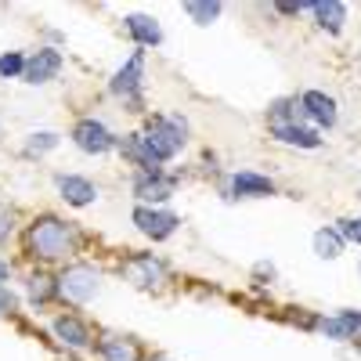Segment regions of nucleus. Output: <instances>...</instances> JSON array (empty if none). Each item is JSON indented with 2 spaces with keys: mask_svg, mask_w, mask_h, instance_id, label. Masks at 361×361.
Segmentation results:
<instances>
[{
  "mask_svg": "<svg viewBox=\"0 0 361 361\" xmlns=\"http://www.w3.org/2000/svg\"><path fill=\"white\" fill-rule=\"evenodd\" d=\"M25 238H29V250H33L37 257H44V260H58V257L73 253V246H76V231L58 217H40L33 228H29Z\"/></svg>",
  "mask_w": 361,
  "mask_h": 361,
  "instance_id": "nucleus-1",
  "label": "nucleus"
},
{
  "mask_svg": "<svg viewBox=\"0 0 361 361\" xmlns=\"http://www.w3.org/2000/svg\"><path fill=\"white\" fill-rule=\"evenodd\" d=\"M145 141L156 152V159L163 163L188 141V123L180 116H156L152 123H148V130H145Z\"/></svg>",
  "mask_w": 361,
  "mask_h": 361,
  "instance_id": "nucleus-2",
  "label": "nucleus"
},
{
  "mask_svg": "<svg viewBox=\"0 0 361 361\" xmlns=\"http://www.w3.org/2000/svg\"><path fill=\"white\" fill-rule=\"evenodd\" d=\"M98 286H102V275L94 267H87V264L66 267L62 279H58V293H66L69 300H76V304H87V300L98 293Z\"/></svg>",
  "mask_w": 361,
  "mask_h": 361,
  "instance_id": "nucleus-3",
  "label": "nucleus"
},
{
  "mask_svg": "<svg viewBox=\"0 0 361 361\" xmlns=\"http://www.w3.org/2000/svg\"><path fill=\"white\" fill-rule=\"evenodd\" d=\"M73 141H76L80 152H87V156H105V152L116 148L112 130L105 123H98V119H80V123L73 127Z\"/></svg>",
  "mask_w": 361,
  "mask_h": 361,
  "instance_id": "nucleus-4",
  "label": "nucleus"
},
{
  "mask_svg": "<svg viewBox=\"0 0 361 361\" xmlns=\"http://www.w3.org/2000/svg\"><path fill=\"white\" fill-rule=\"evenodd\" d=\"M134 224H137V231L141 235H148L152 243H159V238H170L173 231H177V217L173 214H166V209H152V206H137L134 209Z\"/></svg>",
  "mask_w": 361,
  "mask_h": 361,
  "instance_id": "nucleus-5",
  "label": "nucleus"
},
{
  "mask_svg": "<svg viewBox=\"0 0 361 361\" xmlns=\"http://www.w3.org/2000/svg\"><path fill=\"white\" fill-rule=\"evenodd\" d=\"M123 271H127V279H130L134 286H141V289H152V286H159V282L166 279V264H163L159 257H152V253L130 257Z\"/></svg>",
  "mask_w": 361,
  "mask_h": 361,
  "instance_id": "nucleus-6",
  "label": "nucleus"
},
{
  "mask_svg": "<svg viewBox=\"0 0 361 361\" xmlns=\"http://www.w3.org/2000/svg\"><path fill=\"white\" fill-rule=\"evenodd\" d=\"M141 73H145V54L134 51L130 62L112 76V94L127 98V102H137V94H141Z\"/></svg>",
  "mask_w": 361,
  "mask_h": 361,
  "instance_id": "nucleus-7",
  "label": "nucleus"
},
{
  "mask_svg": "<svg viewBox=\"0 0 361 361\" xmlns=\"http://www.w3.org/2000/svg\"><path fill=\"white\" fill-rule=\"evenodd\" d=\"M58 69H62V54H58L54 47H40L33 58L25 62V83H47L58 76Z\"/></svg>",
  "mask_w": 361,
  "mask_h": 361,
  "instance_id": "nucleus-8",
  "label": "nucleus"
},
{
  "mask_svg": "<svg viewBox=\"0 0 361 361\" xmlns=\"http://www.w3.org/2000/svg\"><path fill=\"white\" fill-rule=\"evenodd\" d=\"M322 333L336 343H347V340H361V311H343V314H333L322 322Z\"/></svg>",
  "mask_w": 361,
  "mask_h": 361,
  "instance_id": "nucleus-9",
  "label": "nucleus"
},
{
  "mask_svg": "<svg viewBox=\"0 0 361 361\" xmlns=\"http://www.w3.org/2000/svg\"><path fill=\"white\" fill-rule=\"evenodd\" d=\"M58 192H62V199L69 206H90L98 199V188L90 185L87 177H76V173H62V177H58Z\"/></svg>",
  "mask_w": 361,
  "mask_h": 361,
  "instance_id": "nucleus-10",
  "label": "nucleus"
},
{
  "mask_svg": "<svg viewBox=\"0 0 361 361\" xmlns=\"http://www.w3.org/2000/svg\"><path fill=\"white\" fill-rule=\"evenodd\" d=\"M300 109H304V116H311L318 127H333L336 123V102L322 94V90H307L304 98H300Z\"/></svg>",
  "mask_w": 361,
  "mask_h": 361,
  "instance_id": "nucleus-11",
  "label": "nucleus"
},
{
  "mask_svg": "<svg viewBox=\"0 0 361 361\" xmlns=\"http://www.w3.org/2000/svg\"><path fill=\"white\" fill-rule=\"evenodd\" d=\"M134 195L145 199V202H166L173 195V180L163 177V173H141L134 180Z\"/></svg>",
  "mask_w": 361,
  "mask_h": 361,
  "instance_id": "nucleus-12",
  "label": "nucleus"
},
{
  "mask_svg": "<svg viewBox=\"0 0 361 361\" xmlns=\"http://www.w3.org/2000/svg\"><path fill=\"white\" fill-rule=\"evenodd\" d=\"M271 134H275L282 145H296V148H318L322 145L318 130H311L304 123H275V127H271Z\"/></svg>",
  "mask_w": 361,
  "mask_h": 361,
  "instance_id": "nucleus-13",
  "label": "nucleus"
},
{
  "mask_svg": "<svg viewBox=\"0 0 361 361\" xmlns=\"http://www.w3.org/2000/svg\"><path fill=\"white\" fill-rule=\"evenodd\" d=\"M54 336L62 340V343H69V347H90V329L80 322V318H73V314H62V318H54Z\"/></svg>",
  "mask_w": 361,
  "mask_h": 361,
  "instance_id": "nucleus-14",
  "label": "nucleus"
},
{
  "mask_svg": "<svg viewBox=\"0 0 361 361\" xmlns=\"http://www.w3.org/2000/svg\"><path fill=\"white\" fill-rule=\"evenodd\" d=\"M123 156L134 159V163L141 166V173H159V159H156L152 148H148L145 134H130V137L123 141Z\"/></svg>",
  "mask_w": 361,
  "mask_h": 361,
  "instance_id": "nucleus-15",
  "label": "nucleus"
},
{
  "mask_svg": "<svg viewBox=\"0 0 361 361\" xmlns=\"http://www.w3.org/2000/svg\"><path fill=\"white\" fill-rule=\"evenodd\" d=\"M231 188H235V195H246V199H257V195H275V185H271L267 177L253 173V170L235 173V177H231Z\"/></svg>",
  "mask_w": 361,
  "mask_h": 361,
  "instance_id": "nucleus-16",
  "label": "nucleus"
},
{
  "mask_svg": "<svg viewBox=\"0 0 361 361\" xmlns=\"http://www.w3.org/2000/svg\"><path fill=\"white\" fill-rule=\"evenodd\" d=\"M127 33L141 44V47H156L163 40V29L156 18H148V15H130L127 18Z\"/></svg>",
  "mask_w": 361,
  "mask_h": 361,
  "instance_id": "nucleus-17",
  "label": "nucleus"
},
{
  "mask_svg": "<svg viewBox=\"0 0 361 361\" xmlns=\"http://www.w3.org/2000/svg\"><path fill=\"white\" fill-rule=\"evenodd\" d=\"M98 354L105 361H141V350L130 340H123V336H102L98 340Z\"/></svg>",
  "mask_w": 361,
  "mask_h": 361,
  "instance_id": "nucleus-18",
  "label": "nucleus"
},
{
  "mask_svg": "<svg viewBox=\"0 0 361 361\" xmlns=\"http://www.w3.org/2000/svg\"><path fill=\"white\" fill-rule=\"evenodd\" d=\"M314 18L322 29H329V33H340L343 22H347V8L340 4V0H322V4H311Z\"/></svg>",
  "mask_w": 361,
  "mask_h": 361,
  "instance_id": "nucleus-19",
  "label": "nucleus"
},
{
  "mask_svg": "<svg viewBox=\"0 0 361 361\" xmlns=\"http://www.w3.org/2000/svg\"><path fill=\"white\" fill-rule=\"evenodd\" d=\"M314 250H318V257H325V260H336V257L343 253V235H340L336 228H322V231L314 235Z\"/></svg>",
  "mask_w": 361,
  "mask_h": 361,
  "instance_id": "nucleus-20",
  "label": "nucleus"
},
{
  "mask_svg": "<svg viewBox=\"0 0 361 361\" xmlns=\"http://www.w3.org/2000/svg\"><path fill=\"white\" fill-rule=\"evenodd\" d=\"M54 293H58L54 279H47V275H33V279H29V300H33V304H47Z\"/></svg>",
  "mask_w": 361,
  "mask_h": 361,
  "instance_id": "nucleus-21",
  "label": "nucleus"
},
{
  "mask_svg": "<svg viewBox=\"0 0 361 361\" xmlns=\"http://www.w3.org/2000/svg\"><path fill=\"white\" fill-rule=\"evenodd\" d=\"M22 73H25V58L22 54L8 51L4 58H0V76H22Z\"/></svg>",
  "mask_w": 361,
  "mask_h": 361,
  "instance_id": "nucleus-22",
  "label": "nucleus"
},
{
  "mask_svg": "<svg viewBox=\"0 0 361 361\" xmlns=\"http://www.w3.org/2000/svg\"><path fill=\"white\" fill-rule=\"evenodd\" d=\"M185 11H188L199 25H206V22H214V18L221 15V4H188Z\"/></svg>",
  "mask_w": 361,
  "mask_h": 361,
  "instance_id": "nucleus-23",
  "label": "nucleus"
},
{
  "mask_svg": "<svg viewBox=\"0 0 361 361\" xmlns=\"http://www.w3.org/2000/svg\"><path fill=\"white\" fill-rule=\"evenodd\" d=\"M336 231L343 235V243H361V217H347V221H340Z\"/></svg>",
  "mask_w": 361,
  "mask_h": 361,
  "instance_id": "nucleus-24",
  "label": "nucleus"
},
{
  "mask_svg": "<svg viewBox=\"0 0 361 361\" xmlns=\"http://www.w3.org/2000/svg\"><path fill=\"white\" fill-rule=\"evenodd\" d=\"M58 145V134H51V130H44V134H33L29 137V152H47V148H54Z\"/></svg>",
  "mask_w": 361,
  "mask_h": 361,
  "instance_id": "nucleus-25",
  "label": "nucleus"
},
{
  "mask_svg": "<svg viewBox=\"0 0 361 361\" xmlns=\"http://www.w3.org/2000/svg\"><path fill=\"white\" fill-rule=\"evenodd\" d=\"M15 311V296L8 289H0V314H11Z\"/></svg>",
  "mask_w": 361,
  "mask_h": 361,
  "instance_id": "nucleus-26",
  "label": "nucleus"
},
{
  "mask_svg": "<svg viewBox=\"0 0 361 361\" xmlns=\"http://www.w3.org/2000/svg\"><path fill=\"white\" fill-rule=\"evenodd\" d=\"M300 8H304V4H279V11H282V15H296Z\"/></svg>",
  "mask_w": 361,
  "mask_h": 361,
  "instance_id": "nucleus-27",
  "label": "nucleus"
},
{
  "mask_svg": "<svg viewBox=\"0 0 361 361\" xmlns=\"http://www.w3.org/2000/svg\"><path fill=\"white\" fill-rule=\"evenodd\" d=\"M11 235V217H0V238Z\"/></svg>",
  "mask_w": 361,
  "mask_h": 361,
  "instance_id": "nucleus-28",
  "label": "nucleus"
},
{
  "mask_svg": "<svg viewBox=\"0 0 361 361\" xmlns=\"http://www.w3.org/2000/svg\"><path fill=\"white\" fill-rule=\"evenodd\" d=\"M8 275H11V267H8V264H4V260H0V282H4V279H8Z\"/></svg>",
  "mask_w": 361,
  "mask_h": 361,
  "instance_id": "nucleus-29",
  "label": "nucleus"
},
{
  "mask_svg": "<svg viewBox=\"0 0 361 361\" xmlns=\"http://www.w3.org/2000/svg\"><path fill=\"white\" fill-rule=\"evenodd\" d=\"M152 361H166V357H152Z\"/></svg>",
  "mask_w": 361,
  "mask_h": 361,
  "instance_id": "nucleus-30",
  "label": "nucleus"
}]
</instances>
